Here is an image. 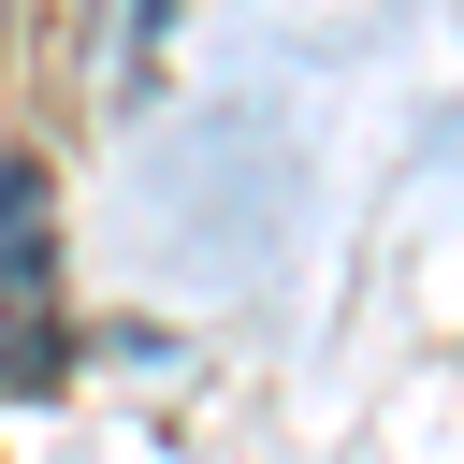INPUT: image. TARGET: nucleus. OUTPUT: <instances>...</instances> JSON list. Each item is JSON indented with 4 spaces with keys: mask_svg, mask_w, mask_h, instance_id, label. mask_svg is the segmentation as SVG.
<instances>
[{
    "mask_svg": "<svg viewBox=\"0 0 464 464\" xmlns=\"http://www.w3.org/2000/svg\"><path fill=\"white\" fill-rule=\"evenodd\" d=\"M58 377V203L44 160H0V392Z\"/></svg>",
    "mask_w": 464,
    "mask_h": 464,
    "instance_id": "1",
    "label": "nucleus"
}]
</instances>
